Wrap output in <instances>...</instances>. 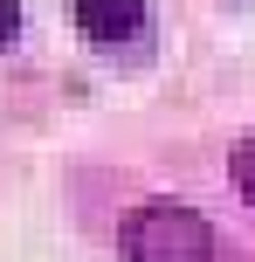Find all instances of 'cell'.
Instances as JSON below:
<instances>
[{
  "mask_svg": "<svg viewBox=\"0 0 255 262\" xmlns=\"http://www.w3.org/2000/svg\"><path fill=\"white\" fill-rule=\"evenodd\" d=\"M124 262H214V228L179 200H152L124 221Z\"/></svg>",
  "mask_w": 255,
  "mask_h": 262,
  "instance_id": "1",
  "label": "cell"
},
{
  "mask_svg": "<svg viewBox=\"0 0 255 262\" xmlns=\"http://www.w3.org/2000/svg\"><path fill=\"white\" fill-rule=\"evenodd\" d=\"M76 28L97 49H118V41H145L152 14H145V0H76Z\"/></svg>",
  "mask_w": 255,
  "mask_h": 262,
  "instance_id": "2",
  "label": "cell"
},
{
  "mask_svg": "<svg viewBox=\"0 0 255 262\" xmlns=\"http://www.w3.org/2000/svg\"><path fill=\"white\" fill-rule=\"evenodd\" d=\"M235 186H242V193L255 200V131H248L242 145H235Z\"/></svg>",
  "mask_w": 255,
  "mask_h": 262,
  "instance_id": "3",
  "label": "cell"
},
{
  "mask_svg": "<svg viewBox=\"0 0 255 262\" xmlns=\"http://www.w3.org/2000/svg\"><path fill=\"white\" fill-rule=\"evenodd\" d=\"M21 35V7H14V0H0V41H14Z\"/></svg>",
  "mask_w": 255,
  "mask_h": 262,
  "instance_id": "4",
  "label": "cell"
}]
</instances>
